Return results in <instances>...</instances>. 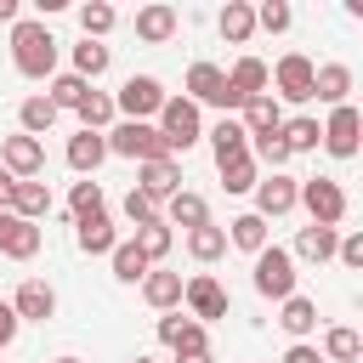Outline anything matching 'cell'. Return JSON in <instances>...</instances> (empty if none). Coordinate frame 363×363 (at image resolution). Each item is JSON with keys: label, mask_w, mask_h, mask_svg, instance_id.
Wrapping results in <instances>:
<instances>
[{"label": "cell", "mask_w": 363, "mask_h": 363, "mask_svg": "<svg viewBox=\"0 0 363 363\" xmlns=\"http://www.w3.org/2000/svg\"><path fill=\"white\" fill-rule=\"evenodd\" d=\"M11 68L23 79H51L57 74V34L45 28V17H17L11 23Z\"/></svg>", "instance_id": "1"}, {"label": "cell", "mask_w": 363, "mask_h": 363, "mask_svg": "<svg viewBox=\"0 0 363 363\" xmlns=\"http://www.w3.org/2000/svg\"><path fill=\"white\" fill-rule=\"evenodd\" d=\"M102 136H108V153H119V159H136V164L170 159V147H164L159 125H142V119H113V130H102Z\"/></svg>", "instance_id": "2"}, {"label": "cell", "mask_w": 363, "mask_h": 363, "mask_svg": "<svg viewBox=\"0 0 363 363\" xmlns=\"http://www.w3.org/2000/svg\"><path fill=\"white\" fill-rule=\"evenodd\" d=\"M312 68H318V62H312L306 51H284V57L267 68V85H272L267 96H272L278 108H284V102H312Z\"/></svg>", "instance_id": "3"}, {"label": "cell", "mask_w": 363, "mask_h": 363, "mask_svg": "<svg viewBox=\"0 0 363 363\" xmlns=\"http://www.w3.org/2000/svg\"><path fill=\"white\" fill-rule=\"evenodd\" d=\"M159 136H164V147H170V159H176V153H187L193 142H204V113H199L187 96H164V108H159Z\"/></svg>", "instance_id": "4"}, {"label": "cell", "mask_w": 363, "mask_h": 363, "mask_svg": "<svg viewBox=\"0 0 363 363\" xmlns=\"http://www.w3.org/2000/svg\"><path fill=\"white\" fill-rule=\"evenodd\" d=\"M295 204H306L312 227H335V233H340V221H346V187H340L335 176H312V182H301Z\"/></svg>", "instance_id": "5"}, {"label": "cell", "mask_w": 363, "mask_h": 363, "mask_svg": "<svg viewBox=\"0 0 363 363\" xmlns=\"http://www.w3.org/2000/svg\"><path fill=\"white\" fill-rule=\"evenodd\" d=\"M295 255L284 250V244H267L261 255H255V295H267V301H289L295 295Z\"/></svg>", "instance_id": "6"}, {"label": "cell", "mask_w": 363, "mask_h": 363, "mask_svg": "<svg viewBox=\"0 0 363 363\" xmlns=\"http://www.w3.org/2000/svg\"><path fill=\"white\" fill-rule=\"evenodd\" d=\"M164 96H170V91H164L153 74H130V79L119 85V96H113V113L153 125V119H159V108H164Z\"/></svg>", "instance_id": "7"}, {"label": "cell", "mask_w": 363, "mask_h": 363, "mask_svg": "<svg viewBox=\"0 0 363 363\" xmlns=\"http://www.w3.org/2000/svg\"><path fill=\"white\" fill-rule=\"evenodd\" d=\"M323 136H318V147L329 153V159H357V136H363V113L352 108V102H340V108H329V119L318 125Z\"/></svg>", "instance_id": "8"}, {"label": "cell", "mask_w": 363, "mask_h": 363, "mask_svg": "<svg viewBox=\"0 0 363 363\" xmlns=\"http://www.w3.org/2000/svg\"><path fill=\"white\" fill-rule=\"evenodd\" d=\"M187 102L193 108H221V113H238V96L227 91V74L216 62H193L187 68Z\"/></svg>", "instance_id": "9"}, {"label": "cell", "mask_w": 363, "mask_h": 363, "mask_svg": "<svg viewBox=\"0 0 363 363\" xmlns=\"http://www.w3.org/2000/svg\"><path fill=\"white\" fill-rule=\"evenodd\" d=\"M182 306L193 323H216V318H227V289L210 272H193V278H182Z\"/></svg>", "instance_id": "10"}, {"label": "cell", "mask_w": 363, "mask_h": 363, "mask_svg": "<svg viewBox=\"0 0 363 363\" xmlns=\"http://www.w3.org/2000/svg\"><path fill=\"white\" fill-rule=\"evenodd\" d=\"M0 170L6 176H17V182H40V170H45V142H34V136H6L0 142Z\"/></svg>", "instance_id": "11"}, {"label": "cell", "mask_w": 363, "mask_h": 363, "mask_svg": "<svg viewBox=\"0 0 363 363\" xmlns=\"http://www.w3.org/2000/svg\"><path fill=\"white\" fill-rule=\"evenodd\" d=\"M159 340H164L176 357H204V352H210L204 323H193V318H182V312H164V318H159Z\"/></svg>", "instance_id": "12"}, {"label": "cell", "mask_w": 363, "mask_h": 363, "mask_svg": "<svg viewBox=\"0 0 363 363\" xmlns=\"http://www.w3.org/2000/svg\"><path fill=\"white\" fill-rule=\"evenodd\" d=\"M295 193H301V182H295V176H284V170L261 176V182H255V216H261V221L289 216V210H295Z\"/></svg>", "instance_id": "13"}, {"label": "cell", "mask_w": 363, "mask_h": 363, "mask_svg": "<svg viewBox=\"0 0 363 363\" xmlns=\"http://www.w3.org/2000/svg\"><path fill=\"white\" fill-rule=\"evenodd\" d=\"M11 312H17V323H45V318H57V289L45 278H28V284H17Z\"/></svg>", "instance_id": "14"}, {"label": "cell", "mask_w": 363, "mask_h": 363, "mask_svg": "<svg viewBox=\"0 0 363 363\" xmlns=\"http://www.w3.org/2000/svg\"><path fill=\"white\" fill-rule=\"evenodd\" d=\"M136 193H147L153 204L176 199V193H182V164H176V159H153V164H136Z\"/></svg>", "instance_id": "15"}, {"label": "cell", "mask_w": 363, "mask_h": 363, "mask_svg": "<svg viewBox=\"0 0 363 363\" xmlns=\"http://www.w3.org/2000/svg\"><path fill=\"white\" fill-rule=\"evenodd\" d=\"M312 102H323V108L352 102V68L346 62H318L312 68Z\"/></svg>", "instance_id": "16"}, {"label": "cell", "mask_w": 363, "mask_h": 363, "mask_svg": "<svg viewBox=\"0 0 363 363\" xmlns=\"http://www.w3.org/2000/svg\"><path fill=\"white\" fill-rule=\"evenodd\" d=\"M238 125H244V136L250 142H261V136H278V125H284V108L261 91V96H250L244 108H238Z\"/></svg>", "instance_id": "17"}, {"label": "cell", "mask_w": 363, "mask_h": 363, "mask_svg": "<svg viewBox=\"0 0 363 363\" xmlns=\"http://www.w3.org/2000/svg\"><path fill=\"white\" fill-rule=\"evenodd\" d=\"M62 159H68L74 176H96V164L108 159V136H102V130H79V136H68Z\"/></svg>", "instance_id": "18"}, {"label": "cell", "mask_w": 363, "mask_h": 363, "mask_svg": "<svg viewBox=\"0 0 363 363\" xmlns=\"http://www.w3.org/2000/svg\"><path fill=\"white\" fill-rule=\"evenodd\" d=\"M176 23H182V17H176V6L153 0V6H142V11H136V40H142V45H164V40L176 34Z\"/></svg>", "instance_id": "19"}, {"label": "cell", "mask_w": 363, "mask_h": 363, "mask_svg": "<svg viewBox=\"0 0 363 363\" xmlns=\"http://www.w3.org/2000/svg\"><path fill=\"white\" fill-rule=\"evenodd\" d=\"M221 74H227V91L238 96V108H244L250 96H261V91H267V62H261V57H238V62H233V68H221Z\"/></svg>", "instance_id": "20"}, {"label": "cell", "mask_w": 363, "mask_h": 363, "mask_svg": "<svg viewBox=\"0 0 363 363\" xmlns=\"http://www.w3.org/2000/svg\"><path fill=\"white\" fill-rule=\"evenodd\" d=\"M335 244H340V233L335 227H301L295 233V261H306V267H323V261H335Z\"/></svg>", "instance_id": "21"}, {"label": "cell", "mask_w": 363, "mask_h": 363, "mask_svg": "<svg viewBox=\"0 0 363 363\" xmlns=\"http://www.w3.org/2000/svg\"><path fill=\"white\" fill-rule=\"evenodd\" d=\"M142 301H147L153 312H182V272L153 267V272L142 278Z\"/></svg>", "instance_id": "22"}, {"label": "cell", "mask_w": 363, "mask_h": 363, "mask_svg": "<svg viewBox=\"0 0 363 363\" xmlns=\"http://www.w3.org/2000/svg\"><path fill=\"white\" fill-rule=\"evenodd\" d=\"M210 153H216V164H227V159H238V153H250V136H244V125L233 119V113H221L210 130Z\"/></svg>", "instance_id": "23"}, {"label": "cell", "mask_w": 363, "mask_h": 363, "mask_svg": "<svg viewBox=\"0 0 363 363\" xmlns=\"http://www.w3.org/2000/svg\"><path fill=\"white\" fill-rule=\"evenodd\" d=\"M6 210H11L17 221H34V227H40V216H51V187H45V182H17Z\"/></svg>", "instance_id": "24"}, {"label": "cell", "mask_w": 363, "mask_h": 363, "mask_svg": "<svg viewBox=\"0 0 363 363\" xmlns=\"http://www.w3.org/2000/svg\"><path fill=\"white\" fill-rule=\"evenodd\" d=\"M74 244H79L85 255H113V244H119V233H113V221H108V210H102V216H85V221H74Z\"/></svg>", "instance_id": "25"}, {"label": "cell", "mask_w": 363, "mask_h": 363, "mask_svg": "<svg viewBox=\"0 0 363 363\" xmlns=\"http://www.w3.org/2000/svg\"><path fill=\"white\" fill-rule=\"evenodd\" d=\"M216 28H221L227 45H250V34H255V6H250V0H227L221 17H216Z\"/></svg>", "instance_id": "26"}, {"label": "cell", "mask_w": 363, "mask_h": 363, "mask_svg": "<svg viewBox=\"0 0 363 363\" xmlns=\"http://www.w3.org/2000/svg\"><path fill=\"white\" fill-rule=\"evenodd\" d=\"M278 323H284V335H289V340H306V335L318 329V301H306V295L278 301Z\"/></svg>", "instance_id": "27"}, {"label": "cell", "mask_w": 363, "mask_h": 363, "mask_svg": "<svg viewBox=\"0 0 363 363\" xmlns=\"http://www.w3.org/2000/svg\"><path fill=\"white\" fill-rule=\"evenodd\" d=\"M0 255H6V261H34V255H40V227L11 216L6 233H0Z\"/></svg>", "instance_id": "28"}, {"label": "cell", "mask_w": 363, "mask_h": 363, "mask_svg": "<svg viewBox=\"0 0 363 363\" xmlns=\"http://www.w3.org/2000/svg\"><path fill=\"white\" fill-rule=\"evenodd\" d=\"M159 221H176V227H187V233H193V227H204V221H210V204H204L199 193H187V187H182L176 199H164V216H159Z\"/></svg>", "instance_id": "29"}, {"label": "cell", "mask_w": 363, "mask_h": 363, "mask_svg": "<svg viewBox=\"0 0 363 363\" xmlns=\"http://www.w3.org/2000/svg\"><path fill=\"white\" fill-rule=\"evenodd\" d=\"M227 244H238L244 255H261V250H267V221H261L255 210L233 216V221H227Z\"/></svg>", "instance_id": "30"}, {"label": "cell", "mask_w": 363, "mask_h": 363, "mask_svg": "<svg viewBox=\"0 0 363 363\" xmlns=\"http://www.w3.org/2000/svg\"><path fill=\"white\" fill-rule=\"evenodd\" d=\"M323 363H363V340H357V329H346V323H335V329H323V352H318Z\"/></svg>", "instance_id": "31"}, {"label": "cell", "mask_w": 363, "mask_h": 363, "mask_svg": "<svg viewBox=\"0 0 363 363\" xmlns=\"http://www.w3.org/2000/svg\"><path fill=\"white\" fill-rule=\"evenodd\" d=\"M74 113H79V130H113V119H119V113H113V96L96 91V85L85 91V102H79Z\"/></svg>", "instance_id": "32"}, {"label": "cell", "mask_w": 363, "mask_h": 363, "mask_svg": "<svg viewBox=\"0 0 363 363\" xmlns=\"http://www.w3.org/2000/svg\"><path fill=\"white\" fill-rule=\"evenodd\" d=\"M108 62H113V51H108L102 40H79V45H74V74H79L85 85H91V79H102V74H108Z\"/></svg>", "instance_id": "33"}, {"label": "cell", "mask_w": 363, "mask_h": 363, "mask_svg": "<svg viewBox=\"0 0 363 363\" xmlns=\"http://www.w3.org/2000/svg\"><path fill=\"white\" fill-rule=\"evenodd\" d=\"M136 250H142V261L153 267V261H164L170 255V244H176V233H170V221H147V227H136V238H130Z\"/></svg>", "instance_id": "34"}, {"label": "cell", "mask_w": 363, "mask_h": 363, "mask_svg": "<svg viewBox=\"0 0 363 363\" xmlns=\"http://www.w3.org/2000/svg\"><path fill=\"white\" fill-rule=\"evenodd\" d=\"M187 255H193V261H221V255H227V227H216V221L193 227V233H187Z\"/></svg>", "instance_id": "35"}, {"label": "cell", "mask_w": 363, "mask_h": 363, "mask_svg": "<svg viewBox=\"0 0 363 363\" xmlns=\"http://www.w3.org/2000/svg\"><path fill=\"white\" fill-rule=\"evenodd\" d=\"M17 125H23V136H45L51 125H57V108L45 102V96H23V108H17Z\"/></svg>", "instance_id": "36"}, {"label": "cell", "mask_w": 363, "mask_h": 363, "mask_svg": "<svg viewBox=\"0 0 363 363\" xmlns=\"http://www.w3.org/2000/svg\"><path fill=\"white\" fill-rule=\"evenodd\" d=\"M278 136H284V147H289V153H312L323 130H318V119H312V113H295V119H284V125H278Z\"/></svg>", "instance_id": "37"}, {"label": "cell", "mask_w": 363, "mask_h": 363, "mask_svg": "<svg viewBox=\"0 0 363 363\" xmlns=\"http://www.w3.org/2000/svg\"><path fill=\"white\" fill-rule=\"evenodd\" d=\"M221 170V187L227 193H255V182H261V164L250 159V153H238V159H227V164H216Z\"/></svg>", "instance_id": "38"}, {"label": "cell", "mask_w": 363, "mask_h": 363, "mask_svg": "<svg viewBox=\"0 0 363 363\" xmlns=\"http://www.w3.org/2000/svg\"><path fill=\"white\" fill-rule=\"evenodd\" d=\"M68 210H74V221H85V216H102V210H108V199H102V182H96V176H79V182H74V193H68Z\"/></svg>", "instance_id": "39"}, {"label": "cell", "mask_w": 363, "mask_h": 363, "mask_svg": "<svg viewBox=\"0 0 363 363\" xmlns=\"http://www.w3.org/2000/svg\"><path fill=\"white\" fill-rule=\"evenodd\" d=\"M85 91H91V85H85L79 74H51V91H45V102H51L57 113H62V108L74 113V108L85 102Z\"/></svg>", "instance_id": "40"}, {"label": "cell", "mask_w": 363, "mask_h": 363, "mask_svg": "<svg viewBox=\"0 0 363 363\" xmlns=\"http://www.w3.org/2000/svg\"><path fill=\"white\" fill-rule=\"evenodd\" d=\"M108 261H113V278H119V284H142V278L153 272V267L142 261V250H136L130 238H125V244H113V255H108Z\"/></svg>", "instance_id": "41"}, {"label": "cell", "mask_w": 363, "mask_h": 363, "mask_svg": "<svg viewBox=\"0 0 363 363\" xmlns=\"http://www.w3.org/2000/svg\"><path fill=\"white\" fill-rule=\"evenodd\" d=\"M113 23H119V11H113L108 0H85V6H79V28H85V40H102Z\"/></svg>", "instance_id": "42"}, {"label": "cell", "mask_w": 363, "mask_h": 363, "mask_svg": "<svg viewBox=\"0 0 363 363\" xmlns=\"http://www.w3.org/2000/svg\"><path fill=\"white\" fill-rule=\"evenodd\" d=\"M289 23H295L289 0H261V6H255V28H267V34H284Z\"/></svg>", "instance_id": "43"}, {"label": "cell", "mask_w": 363, "mask_h": 363, "mask_svg": "<svg viewBox=\"0 0 363 363\" xmlns=\"http://www.w3.org/2000/svg\"><path fill=\"white\" fill-rule=\"evenodd\" d=\"M119 210H125V221H130V227H147V221H159V204H153L147 193H136V187L125 193V204H119Z\"/></svg>", "instance_id": "44"}, {"label": "cell", "mask_w": 363, "mask_h": 363, "mask_svg": "<svg viewBox=\"0 0 363 363\" xmlns=\"http://www.w3.org/2000/svg\"><path fill=\"white\" fill-rule=\"evenodd\" d=\"M335 261H340V267H363V233H340Z\"/></svg>", "instance_id": "45"}, {"label": "cell", "mask_w": 363, "mask_h": 363, "mask_svg": "<svg viewBox=\"0 0 363 363\" xmlns=\"http://www.w3.org/2000/svg\"><path fill=\"white\" fill-rule=\"evenodd\" d=\"M17 329H23V323H17V312H11V301H0V352H6L11 340H17Z\"/></svg>", "instance_id": "46"}, {"label": "cell", "mask_w": 363, "mask_h": 363, "mask_svg": "<svg viewBox=\"0 0 363 363\" xmlns=\"http://www.w3.org/2000/svg\"><path fill=\"white\" fill-rule=\"evenodd\" d=\"M284 363H323V357H318V346H306V340H295V346L284 352Z\"/></svg>", "instance_id": "47"}, {"label": "cell", "mask_w": 363, "mask_h": 363, "mask_svg": "<svg viewBox=\"0 0 363 363\" xmlns=\"http://www.w3.org/2000/svg\"><path fill=\"white\" fill-rule=\"evenodd\" d=\"M11 187H17V176H6V170H0V210L11 204Z\"/></svg>", "instance_id": "48"}, {"label": "cell", "mask_w": 363, "mask_h": 363, "mask_svg": "<svg viewBox=\"0 0 363 363\" xmlns=\"http://www.w3.org/2000/svg\"><path fill=\"white\" fill-rule=\"evenodd\" d=\"M0 23H17V0H0Z\"/></svg>", "instance_id": "49"}, {"label": "cell", "mask_w": 363, "mask_h": 363, "mask_svg": "<svg viewBox=\"0 0 363 363\" xmlns=\"http://www.w3.org/2000/svg\"><path fill=\"white\" fill-rule=\"evenodd\" d=\"M176 363H216V357H210V352H204V357H176Z\"/></svg>", "instance_id": "50"}, {"label": "cell", "mask_w": 363, "mask_h": 363, "mask_svg": "<svg viewBox=\"0 0 363 363\" xmlns=\"http://www.w3.org/2000/svg\"><path fill=\"white\" fill-rule=\"evenodd\" d=\"M6 221H11V210H0V233H6Z\"/></svg>", "instance_id": "51"}, {"label": "cell", "mask_w": 363, "mask_h": 363, "mask_svg": "<svg viewBox=\"0 0 363 363\" xmlns=\"http://www.w3.org/2000/svg\"><path fill=\"white\" fill-rule=\"evenodd\" d=\"M51 363H79V357H51Z\"/></svg>", "instance_id": "52"}, {"label": "cell", "mask_w": 363, "mask_h": 363, "mask_svg": "<svg viewBox=\"0 0 363 363\" xmlns=\"http://www.w3.org/2000/svg\"><path fill=\"white\" fill-rule=\"evenodd\" d=\"M130 363H153V357H130Z\"/></svg>", "instance_id": "53"}]
</instances>
